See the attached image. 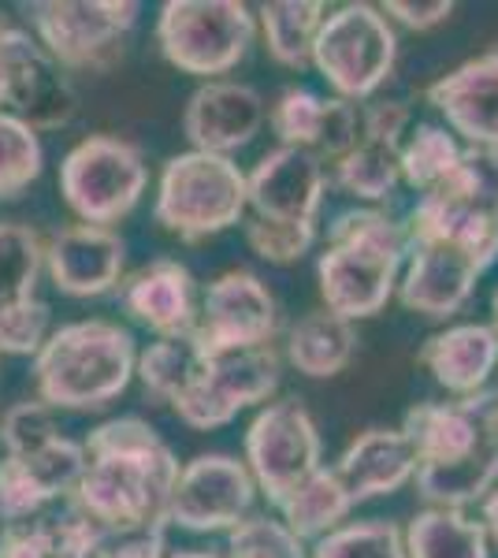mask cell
<instances>
[{
	"label": "cell",
	"mask_w": 498,
	"mask_h": 558,
	"mask_svg": "<svg viewBox=\"0 0 498 558\" xmlns=\"http://www.w3.org/2000/svg\"><path fill=\"white\" fill-rule=\"evenodd\" d=\"M402 146H384V142L361 138L347 157L331 165V183L342 194L357 197V202H387L394 186L402 183V165H398Z\"/></svg>",
	"instance_id": "f546056e"
},
{
	"label": "cell",
	"mask_w": 498,
	"mask_h": 558,
	"mask_svg": "<svg viewBox=\"0 0 498 558\" xmlns=\"http://www.w3.org/2000/svg\"><path fill=\"white\" fill-rule=\"evenodd\" d=\"M194 331L208 354L271 347V339L279 331V305L257 272L231 268V272L216 276L205 287Z\"/></svg>",
	"instance_id": "9a60e30c"
},
{
	"label": "cell",
	"mask_w": 498,
	"mask_h": 558,
	"mask_svg": "<svg viewBox=\"0 0 498 558\" xmlns=\"http://www.w3.org/2000/svg\"><path fill=\"white\" fill-rule=\"evenodd\" d=\"M168 558H223V555H216V551H194V547H190V551H175V555H168Z\"/></svg>",
	"instance_id": "f6af8a7d"
},
{
	"label": "cell",
	"mask_w": 498,
	"mask_h": 558,
	"mask_svg": "<svg viewBox=\"0 0 498 558\" xmlns=\"http://www.w3.org/2000/svg\"><path fill=\"white\" fill-rule=\"evenodd\" d=\"M246 470L271 507L324 465V444L313 413L302 399H276L257 410L246 428Z\"/></svg>",
	"instance_id": "8fae6325"
},
{
	"label": "cell",
	"mask_w": 498,
	"mask_h": 558,
	"mask_svg": "<svg viewBox=\"0 0 498 558\" xmlns=\"http://www.w3.org/2000/svg\"><path fill=\"white\" fill-rule=\"evenodd\" d=\"M379 12L391 20V26H405V31H432V26L447 23L450 15H454V4L450 0H432V4H413V0H387V4H379Z\"/></svg>",
	"instance_id": "b9f144b4"
},
{
	"label": "cell",
	"mask_w": 498,
	"mask_h": 558,
	"mask_svg": "<svg viewBox=\"0 0 498 558\" xmlns=\"http://www.w3.org/2000/svg\"><path fill=\"white\" fill-rule=\"evenodd\" d=\"M479 276H484V268L469 254L442 246V242H421V246H410L394 294L410 313H421L428 320H447L473 299Z\"/></svg>",
	"instance_id": "7402d4cb"
},
{
	"label": "cell",
	"mask_w": 498,
	"mask_h": 558,
	"mask_svg": "<svg viewBox=\"0 0 498 558\" xmlns=\"http://www.w3.org/2000/svg\"><path fill=\"white\" fill-rule=\"evenodd\" d=\"M138 343L116 320H71L52 328L34 357L38 399L52 410L97 413L131 387Z\"/></svg>",
	"instance_id": "277c9868"
},
{
	"label": "cell",
	"mask_w": 498,
	"mask_h": 558,
	"mask_svg": "<svg viewBox=\"0 0 498 558\" xmlns=\"http://www.w3.org/2000/svg\"><path fill=\"white\" fill-rule=\"evenodd\" d=\"M398 34L376 4H342L328 12L313 45V68L342 101H365L391 78Z\"/></svg>",
	"instance_id": "30bf717a"
},
{
	"label": "cell",
	"mask_w": 498,
	"mask_h": 558,
	"mask_svg": "<svg viewBox=\"0 0 498 558\" xmlns=\"http://www.w3.org/2000/svg\"><path fill=\"white\" fill-rule=\"evenodd\" d=\"M126 242L112 228L68 223L45 239V276L68 299H101L123 283Z\"/></svg>",
	"instance_id": "d6986e66"
},
{
	"label": "cell",
	"mask_w": 498,
	"mask_h": 558,
	"mask_svg": "<svg viewBox=\"0 0 498 558\" xmlns=\"http://www.w3.org/2000/svg\"><path fill=\"white\" fill-rule=\"evenodd\" d=\"M149 186L142 149L120 134H89L60 160L63 205L89 228H112L138 209Z\"/></svg>",
	"instance_id": "52a82bcc"
},
{
	"label": "cell",
	"mask_w": 498,
	"mask_h": 558,
	"mask_svg": "<svg viewBox=\"0 0 498 558\" xmlns=\"http://www.w3.org/2000/svg\"><path fill=\"white\" fill-rule=\"evenodd\" d=\"M205 362H208V350L202 339H197V331H190V336L157 339V343H149L146 350H138V368H134V376H138L153 399L171 407V402L202 376Z\"/></svg>",
	"instance_id": "f1b7e54d"
},
{
	"label": "cell",
	"mask_w": 498,
	"mask_h": 558,
	"mask_svg": "<svg viewBox=\"0 0 498 558\" xmlns=\"http://www.w3.org/2000/svg\"><path fill=\"white\" fill-rule=\"evenodd\" d=\"M257 484L246 462L231 454H197L183 462L171 492L168 525L186 533H231L253 514Z\"/></svg>",
	"instance_id": "4fadbf2b"
},
{
	"label": "cell",
	"mask_w": 498,
	"mask_h": 558,
	"mask_svg": "<svg viewBox=\"0 0 498 558\" xmlns=\"http://www.w3.org/2000/svg\"><path fill=\"white\" fill-rule=\"evenodd\" d=\"M246 172L234 157L186 149L168 157L157 179L153 216L179 242H202L246 220Z\"/></svg>",
	"instance_id": "8992f818"
},
{
	"label": "cell",
	"mask_w": 498,
	"mask_h": 558,
	"mask_svg": "<svg viewBox=\"0 0 498 558\" xmlns=\"http://www.w3.org/2000/svg\"><path fill=\"white\" fill-rule=\"evenodd\" d=\"M402 432L416 451V495L428 507L465 510L484 502L498 484V399L479 391L469 399L416 402Z\"/></svg>",
	"instance_id": "7a4b0ae2"
},
{
	"label": "cell",
	"mask_w": 498,
	"mask_h": 558,
	"mask_svg": "<svg viewBox=\"0 0 498 558\" xmlns=\"http://www.w3.org/2000/svg\"><path fill=\"white\" fill-rule=\"evenodd\" d=\"M45 168V149L38 131H31L20 116L0 108V202H12L38 183Z\"/></svg>",
	"instance_id": "d6a6232c"
},
{
	"label": "cell",
	"mask_w": 498,
	"mask_h": 558,
	"mask_svg": "<svg viewBox=\"0 0 498 558\" xmlns=\"http://www.w3.org/2000/svg\"><path fill=\"white\" fill-rule=\"evenodd\" d=\"M461 142L439 123H416V131L402 142L398 165H402V183L416 194H428L442 179L454 172L461 160Z\"/></svg>",
	"instance_id": "4dcf8cb0"
},
{
	"label": "cell",
	"mask_w": 498,
	"mask_h": 558,
	"mask_svg": "<svg viewBox=\"0 0 498 558\" xmlns=\"http://www.w3.org/2000/svg\"><path fill=\"white\" fill-rule=\"evenodd\" d=\"M421 365L432 373L442 391L454 399L487 391V380L498 373V331L491 324H450L424 339Z\"/></svg>",
	"instance_id": "cb8c5ba5"
},
{
	"label": "cell",
	"mask_w": 498,
	"mask_h": 558,
	"mask_svg": "<svg viewBox=\"0 0 498 558\" xmlns=\"http://www.w3.org/2000/svg\"><path fill=\"white\" fill-rule=\"evenodd\" d=\"M353 350H357L353 324L328 310H309L294 320L291 336H287V362L309 380H331V376L347 373Z\"/></svg>",
	"instance_id": "d4e9b609"
},
{
	"label": "cell",
	"mask_w": 498,
	"mask_h": 558,
	"mask_svg": "<svg viewBox=\"0 0 498 558\" xmlns=\"http://www.w3.org/2000/svg\"><path fill=\"white\" fill-rule=\"evenodd\" d=\"M405 131H410V108L402 101H373L361 108V138L402 146Z\"/></svg>",
	"instance_id": "60d3db41"
},
{
	"label": "cell",
	"mask_w": 498,
	"mask_h": 558,
	"mask_svg": "<svg viewBox=\"0 0 498 558\" xmlns=\"http://www.w3.org/2000/svg\"><path fill=\"white\" fill-rule=\"evenodd\" d=\"M428 105L447 120L454 138L498 153V49L465 60L428 86Z\"/></svg>",
	"instance_id": "ffe728a7"
},
{
	"label": "cell",
	"mask_w": 498,
	"mask_h": 558,
	"mask_svg": "<svg viewBox=\"0 0 498 558\" xmlns=\"http://www.w3.org/2000/svg\"><path fill=\"white\" fill-rule=\"evenodd\" d=\"M120 302L131 313V320L149 328L157 339L190 336L197 328V313H202L194 276L175 257H157L134 268L120 283Z\"/></svg>",
	"instance_id": "44dd1931"
},
{
	"label": "cell",
	"mask_w": 498,
	"mask_h": 558,
	"mask_svg": "<svg viewBox=\"0 0 498 558\" xmlns=\"http://www.w3.org/2000/svg\"><path fill=\"white\" fill-rule=\"evenodd\" d=\"M86 470L71 492V507L108 536L168 529L179 458L142 417H112L86 436Z\"/></svg>",
	"instance_id": "6da1fadb"
},
{
	"label": "cell",
	"mask_w": 498,
	"mask_h": 558,
	"mask_svg": "<svg viewBox=\"0 0 498 558\" xmlns=\"http://www.w3.org/2000/svg\"><path fill=\"white\" fill-rule=\"evenodd\" d=\"M265 120L268 108L257 86L239 78H212L190 94L183 108V134L190 149L231 157L257 138Z\"/></svg>",
	"instance_id": "e0dca14e"
},
{
	"label": "cell",
	"mask_w": 498,
	"mask_h": 558,
	"mask_svg": "<svg viewBox=\"0 0 498 558\" xmlns=\"http://www.w3.org/2000/svg\"><path fill=\"white\" fill-rule=\"evenodd\" d=\"M309 558H410V555H405V536L394 521L365 518V521H347L335 533L316 539L309 547Z\"/></svg>",
	"instance_id": "836d02e7"
},
{
	"label": "cell",
	"mask_w": 498,
	"mask_h": 558,
	"mask_svg": "<svg viewBox=\"0 0 498 558\" xmlns=\"http://www.w3.org/2000/svg\"><path fill=\"white\" fill-rule=\"evenodd\" d=\"M405 235L410 246H454L487 272L498 260V153L461 149L454 172L416 197L413 213L405 216Z\"/></svg>",
	"instance_id": "5b68a950"
},
{
	"label": "cell",
	"mask_w": 498,
	"mask_h": 558,
	"mask_svg": "<svg viewBox=\"0 0 498 558\" xmlns=\"http://www.w3.org/2000/svg\"><path fill=\"white\" fill-rule=\"evenodd\" d=\"M491 328L498 331V287H495V294H491Z\"/></svg>",
	"instance_id": "bcb514c9"
},
{
	"label": "cell",
	"mask_w": 498,
	"mask_h": 558,
	"mask_svg": "<svg viewBox=\"0 0 498 558\" xmlns=\"http://www.w3.org/2000/svg\"><path fill=\"white\" fill-rule=\"evenodd\" d=\"M361 142V108L342 97H324V120L313 153L320 160H342Z\"/></svg>",
	"instance_id": "ab89813d"
},
{
	"label": "cell",
	"mask_w": 498,
	"mask_h": 558,
	"mask_svg": "<svg viewBox=\"0 0 498 558\" xmlns=\"http://www.w3.org/2000/svg\"><path fill=\"white\" fill-rule=\"evenodd\" d=\"M168 529H138V533L108 536L97 558H168Z\"/></svg>",
	"instance_id": "7bdbcfd3"
},
{
	"label": "cell",
	"mask_w": 498,
	"mask_h": 558,
	"mask_svg": "<svg viewBox=\"0 0 498 558\" xmlns=\"http://www.w3.org/2000/svg\"><path fill=\"white\" fill-rule=\"evenodd\" d=\"M257 15L242 0H168L157 15V45L171 68L205 83L246 60Z\"/></svg>",
	"instance_id": "ba28073f"
},
{
	"label": "cell",
	"mask_w": 498,
	"mask_h": 558,
	"mask_svg": "<svg viewBox=\"0 0 498 558\" xmlns=\"http://www.w3.org/2000/svg\"><path fill=\"white\" fill-rule=\"evenodd\" d=\"M279 521H283L302 544H316L339 525H347L353 499L342 488V481L335 476L331 465H320L309 481H302L297 488L279 502Z\"/></svg>",
	"instance_id": "4316f807"
},
{
	"label": "cell",
	"mask_w": 498,
	"mask_h": 558,
	"mask_svg": "<svg viewBox=\"0 0 498 558\" xmlns=\"http://www.w3.org/2000/svg\"><path fill=\"white\" fill-rule=\"evenodd\" d=\"M250 250L268 265H297L316 246V223H265L246 216Z\"/></svg>",
	"instance_id": "f35d334b"
},
{
	"label": "cell",
	"mask_w": 498,
	"mask_h": 558,
	"mask_svg": "<svg viewBox=\"0 0 498 558\" xmlns=\"http://www.w3.org/2000/svg\"><path fill=\"white\" fill-rule=\"evenodd\" d=\"M223 558H309V547L279 518L250 514L228 533V555Z\"/></svg>",
	"instance_id": "d590c367"
},
{
	"label": "cell",
	"mask_w": 498,
	"mask_h": 558,
	"mask_svg": "<svg viewBox=\"0 0 498 558\" xmlns=\"http://www.w3.org/2000/svg\"><path fill=\"white\" fill-rule=\"evenodd\" d=\"M31 34L63 71L105 75L123 60L126 34L138 26L134 0H34L23 4Z\"/></svg>",
	"instance_id": "9c48e42d"
},
{
	"label": "cell",
	"mask_w": 498,
	"mask_h": 558,
	"mask_svg": "<svg viewBox=\"0 0 498 558\" xmlns=\"http://www.w3.org/2000/svg\"><path fill=\"white\" fill-rule=\"evenodd\" d=\"M63 436L57 425V410L45 407L41 399L34 402H20L0 417V447H4L8 458H26L38 454L49 444H57Z\"/></svg>",
	"instance_id": "8d00e7d4"
},
{
	"label": "cell",
	"mask_w": 498,
	"mask_h": 558,
	"mask_svg": "<svg viewBox=\"0 0 498 558\" xmlns=\"http://www.w3.org/2000/svg\"><path fill=\"white\" fill-rule=\"evenodd\" d=\"M4 112L31 131H63L78 116V94L26 26H4Z\"/></svg>",
	"instance_id": "5bb4252c"
},
{
	"label": "cell",
	"mask_w": 498,
	"mask_h": 558,
	"mask_svg": "<svg viewBox=\"0 0 498 558\" xmlns=\"http://www.w3.org/2000/svg\"><path fill=\"white\" fill-rule=\"evenodd\" d=\"M495 399H498V373H495Z\"/></svg>",
	"instance_id": "7dc6e473"
},
{
	"label": "cell",
	"mask_w": 498,
	"mask_h": 558,
	"mask_svg": "<svg viewBox=\"0 0 498 558\" xmlns=\"http://www.w3.org/2000/svg\"><path fill=\"white\" fill-rule=\"evenodd\" d=\"M52 336V310L38 294L0 305V354L12 357H38L45 339Z\"/></svg>",
	"instance_id": "74e56055"
},
{
	"label": "cell",
	"mask_w": 498,
	"mask_h": 558,
	"mask_svg": "<svg viewBox=\"0 0 498 558\" xmlns=\"http://www.w3.org/2000/svg\"><path fill=\"white\" fill-rule=\"evenodd\" d=\"M279 380H283V357L276 347L208 354L202 376L171 402V410L183 425L212 432L231 425L239 410L268 402L279 391Z\"/></svg>",
	"instance_id": "7c38bea8"
},
{
	"label": "cell",
	"mask_w": 498,
	"mask_h": 558,
	"mask_svg": "<svg viewBox=\"0 0 498 558\" xmlns=\"http://www.w3.org/2000/svg\"><path fill=\"white\" fill-rule=\"evenodd\" d=\"M410 558H491L484 521L469 518L465 510L424 507L402 529Z\"/></svg>",
	"instance_id": "484cf974"
},
{
	"label": "cell",
	"mask_w": 498,
	"mask_h": 558,
	"mask_svg": "<svg viewBox=\"0 0 498 558\" xmlns=\"http://www.w3.org/2000/svg\"><path fill=\"white\" fill-rule=\"evenodd\" d=\"M410 257L405 220L357 205L335 213L328 223V242L316 257V287L324 310L342 320H368L387 310Z\"/></svg>",
	"instance_id": "3957f363"
},
{
	"label": "cell",
	"mask_w": 498,
	"mask_h": 558,
	"mask_svg": "<svg viewBox=\"0 0 498 558\" xmlns=\"http://www.w3.org/2000/svg\"><path fill=\"white\" fill-rule=\"evenodd\" d=\"M86 470V447L60 436L38 454L0 458V525H20L45 514L49 502L71 499Z\"/></svg>",
	"instance_id": "ac0fdd59"
},
{
	"label": "cell",
	"mask_w": 498,
	"mask_h": 558,
	"mask_svg": "<svg viewBox=\"0 0 498 558\" xmlns=\"http://www.w3.org/2000/svg\"><path fill=\"white\" fill-rule=\"evenodd\" d=\"M328 194V168L309 149L276 146L246 172V205L265 223H316Z\"/></svg>",
	"instance_id": "2e32d148"
},
{
	"label": "cell",
	"mask_w": 498,
	"mask_h": 558,
	"mask_svg": "<svg viewBox=\"0 0 498 558\" xmlns=\"http://www.w3.org/2000/svg\"><path fill=\"white\" fill-rule=\"evenodd\" d=\"M45 272V239L31 223L0 220V305L31 299Z\"/></svg>",
	"instance_id": "1f68e13d"
},
{
	"label": "cell",
	"mask_w": 498,
	"mask_h": 558,
	"mask_svg": "<svg viewBox=\"0 0 498 558\" xmlns=\"http://www.w3.org/2000/svg\"><path fill=\"white\" fill-rule=\"evenodd\" d=\"M484 529H487V539H491V544L498 547V484L491 492H487V499H484Z\"/></svg>",
	"instance_id": "ee69618b"
},
{
	"label": "cell",
	"mask_w": 498,
	"mask_h": 558,
	"mask_svg": "<svg viewBox=\"0 0 498 558\" xmlns=\"http://www.w3.org/2000/svg\"><path fill=\"white\" fill-rule=\"evenodd\" d=\"M324 20H328V8L320 0H271L257 8V26L268 57L291 71L313 64V45Z\"/></svg>",
	"instance_id": "83f0119b"
},
{
	"label": "cell",
	"mask_w": 498,
	"mask_h": 558,
	"mask_svg": "<svg viewBox=\"0 0 498 558\" xmlns=\"http://www.w3.org/2000/svg\"><path fill=\"white\" fill-rule=\"evenodd\" d=\"M320 120H324V97L305 86L283 89L276 97V105L268 108V128L279 138V146L313 153L316 134H320Z\"/></svg>",
	"instance_id": "e575fe53"
},
{
	"label": "cell",
	"mask_w": 498,
	"mask_h": 558,
	"mask_svg": "<svg viewBox=\"0 0 498 558\" xmlns=\"http://www.w3.org/2000/svg\"><path fill=\"white\" fill-rule=\"evenodd\" d=\"M331 470L357 507L405 488L416 476V451L402 428H365Z\"/></svg>",
	"instance_id": "603a6c76"
}]
</instances>
